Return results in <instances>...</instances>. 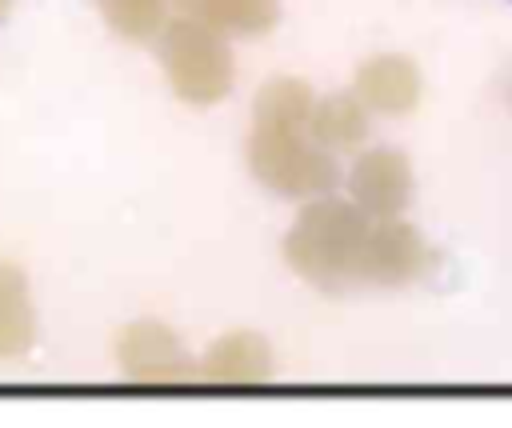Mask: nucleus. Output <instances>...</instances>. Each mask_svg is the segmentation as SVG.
Instances as JSON below:
<instances>
[{
    "instance_id": "obj_1",
    "label": "nucleus",
    "mask_w": 512,
    "mask_h": 428,
    "mask_svg": "<svg viewBox=\"0 0 512 428\" xmlns=\"http://www.w3.org/2000/svg\"><path fill=\"white\" fill-rule=\"evenodd\" d=\"M316 96L296 76H276L256 92L252 104V132H248V168L252 176L276 196H328L340 184L336 156L312 140Z\"/></svg>"
},
{
    "instance_id": "obj_2",
    "label": "nucleus",
    "mask_w": 512,
    "mask_h": 428,
    "mask_svg": "<svg viewBox=\"0 0 512 428\" xmlns=\"http://www.w3.org/2000/svg\"><path fill=\"white\" fill-rule=\"evenodd\" d=\"M372 224L376 220L352 196H312L284 236V260L300 280L324 292L356 288Z\"/></svg>"
},
{
    "instance_id": "obj_3",
    "label": "nucleus",
    "mask_w": 512,
    "mask_h": 428,
    "mask_svg": "<svg viewBox=\"0 0 512 428\" xmlns=\"http://www.w3.org/2000/svg\"><path fill=\"white\" fill-rule=\"evenodd\" d=\"M160 64L172 84V92L184 104H216L232 92V52L224 44V32L180 16L160 28Z\"/></svg>"
},
{
    "instance_id": "obj_4",
    "label": "nucleus",
    "mask_w": 512,
    "mask_h": 428,
    "mask_svg": "<svg viewBox=\"0 0 512 428\" xmlns=\"http://www.w3.org/2000/svg\"><path fill=\"white\" fill-rule=\"evenodd\" d=\"M120 372L136 384H184L200 376V364L184 352L180 336L160 320H136L116 336Z\"/></svg>"
},
{
    "instance_id": "obj_5",
    "label": "nucleus",
    "mask_w": 512,
    "mask_h": 428,
    "mask_svg": "<svg viewBox=\"0 0 512 428\" xmlns=\"http://www.w3.org/2000/svg\"><path fill=\"white\" fill-rule=\"evenodd\" d=\"M432 268V248L424 244V236L404 224L400 216L392 220H376L368 248H364V268H360V284L372 288H400L420 280Z\"/></svg>"
},
{
    "instance_id": "obj_6",
    "label": "nucleus",
    "mask_w": 512,
    "mask_h": 428,
    "mask_svg": "<svg viewBox=\"0 0 512 428\" xmlns=\"http://www.w3.org/2000/svg\"><path fill=\"white\" fill-rule=\"evenodd\" d=\"M344 184H348V196L372 220H392L412 200V164L396 148H368L352 160Z\"/></svg>"
},
{
    "instance_id": "obj_7",
    "label": "nucleus",
    "mask_w": 512,
    "mask_h": 428,
    "mask_svg": "<svg viewBox=\"0 0 512 428\" xmlns=\"http://www.w3.org/2000/svg\"><path fill=\"white\" fill-rule=\"evenodd\" d=\"M352 92L380 116H404L420 100V72L408 56L384 52V56H372L356 68Z\"/></svg>"
},
{
    "instance_id": "obj_8",
    "label": "nucleus",
    "mask_w": 512,
    "mask_h": 428,
    "mask_svg": "<svg viewBox=\"0 0 512 428\" xmlns=\"http://www.w3.org/2000/svg\"><path fill=\"white\" fill-rule=\"evenodd\" d=\"M268 376H272V348L256 332H228L200 360V380L208 384H260Z\"/></svg>"
},
{
    "instance_id": "obj_9",
    "label": "nucleus",
    "mask_w": 512,
    "mask_h": 428,
    "mask_svg": "<svg viewBox=\"0 0 512 428\" xmlns=\"http://www.w3.org/2000/svg\"><path fill=\"white\" fill-rule=\"evenodd\" d=\"M180 16H192L224 36H260L280 20L276 0H172Z\"/></svg>"
},
{
    "instance_id": "obj_10",
    "label": "nucleus",
    "mask_w": 512,
    "mask_h": 428,
    "mask_svg": "<svg viewBox=\"0 0 512 428\" xmlns=\"http://www.w3.org/2000/svg\"><path fill=\"white\" fill-rule=\"evenodd\" d=\"M368 104L356 92H336L316 100L308 132L316 144H324L328 152H344V148H360L368 136Z\"/></svg>"
},
{
    "instance_id": "obj_11",
    "label": "nucleus",
    "mask_w": 512,
    "mask_h": 428,
    "mask_svg": "<svg viewBox=\"0 0 512 428\" xmlns=\"http://www.w3.org/2000/svg\"><path fill=\"white\" fill-rule=\"evenodd\" d=\"M32 336H36V320H32L28 280L16 264H0V360L28 352Z\"/></svg>"
},
{
    "instance_id": "obj_12",
    "label": "nucleus",
    "mask_w": 512,
    "mask_h": 428,
    "mask_svg": "<svg viewBox=\"0 0 512 428\" xmlns=\"http://www.w3.org/2000/svg\"><path fill=\"white\" fill-rule=\"evenodd\" d=\"M96 4H100V16L108 20V28L128 40H152L168 24L164 20L168 0H96Z\"/></svg>"
},
{
    "instance_id": "obj_13",
    "label": "nucleus",
    "mask_w": 512,
    "mask_h": 428,
    "mask_svg": "<svg viewBox=\"0 0 512 428\" xmlns=\"http://www.w3.org/2000/svg\"><path fill=\"white\" fill-rule=\"evenodd\" d=\"M4 8H8V0H0V12H4Z\"/></svg>"
},
{
    "instance_id": "obj_14",
    "label": "nucleus",
    "mask_w": 512,
    "mask_h": 428,
    "mask_svg": "<svg viewBox=\"0 0 512 428\" xmlns=\"http://www.w3.org/2000/svg\"><path fill=\"white\" fill-rule=\"evenodd\" d=\"M508 4H512V0H508Z\"/></svg>"
}]
</instances>
